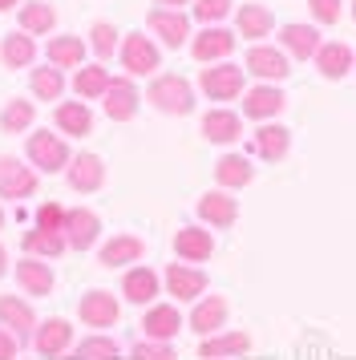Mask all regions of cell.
<instances>
[{
  "label": "cell",
  "mask_w": 356,
  "mask_h": 360,
  "mask_svg": "<svg viewBox=\"0 0 356 360\" xmlns=\"http://www.w3.org/2000/svg\"><path fill=\"white\" fill-rule=\"evenodd\" d=\"M146 101L158 110V114H170V117H182L194 110V89L186 77H178V73H158L150 89H146Z\"/></svg>",
  "instance_id": "cell-1"
},
{
  "label": "cell",
  "mask_w": 356,
  "mask_h": 360,
  "mask_svg": "<svg viewBox=\"0 0 356 360\" xmlns=\"http://www.w3.org/2000/svg\"><path fill=\"white\" fill-rule=\"evenodd\" d=\"M29 166L32 170H45V174H57L69 166V146H65V138H57L53 130H32L29 134Z\"/></svg>",
  "instance_id": "cell-2"
},
{
  "label": "cell",
  "mask_w": 356,
  "mask_h": 360,
  "mask_svg": "<svg viewBox=\"0 0 356 360\" xmlns=\"http://www.w3.org/2000/svg\"><path fill=\"white\" fill-rule=\"evenodd\" d=\"M243 77H247V69L231 65V61H215L210 69H203L198 85L210 101H235L243 94Z\"/></svg>",
  "instance_id": "cell-3"
},
{
  "label": "cell",
  "mask_w": 356,
  "mask_h": 360,
  "mask_svg": "<svg viewBox=\"0 0 356 360\" xmlns=\"http://www.w3.org/2000/svg\"><path fill=\"white\" fill-rule=\"evenodd\" d=\"M158 65H162V53L150 37L129 33L126 41H122V69H126L129 77H154Z\"/></svg>",
  "instance_id": "cell-4"
},
{
  "label": "cell",
  "mask_w": 356,
  "mask_h": 360,
  "mask_svg": "<svg viewBox=\"0 0 356 360\" xmlns=\"http://www.w3.org/2000/svg\"><path fill=\"white\" fill-rule=\"evenodd\" d=\"M243 69L251 73V77H259V82H284L291 73V61L284 49H272V45H251L247 49V61H243Z\"/></svg>",
  "instance_id": "cell-5"
},
{
  "label": "cell",
  "mask_w": 356,
  "mask_h": 360,
  "mask_svg": "<svg viewBox=\"0 0 356 360\" xmlns=\"http://www.w3.org/2000/svg\"><path fill=\"white\" fill-rule=\"evenodd\" d=\"M37 195V170L13 154H0V198H29Z\"/></svg>",
  "instance_id": "cell-6"
},
{
  "label": "cell",
  "mask_w": 356,
  "mask_h": 360,
  "mask_svg": "<svg viewBox=\"0 0 356 360\" xmlns=\"http://www.w3.org/2000/svg\"><path fill=\"white\" fill-rule=\"evenodd\" d=\"M32 348L41 352L45 360H61L69 348H73V324L69 320H45V324H37V332H32Z\"/></svg>",
  "instance_id": "cell-7"
},
{
  "label": "cell",
  "mask_w": 356,
  "mask_h": 360,
  "mask_svg": "<svg viewBox=\"0 0 356 360\" xmlns=\"http://www.w3.org/2000/svg\"><path fill=\"white\" fill-rule=\"evenodd\" d=\"M231 49H235V37H231V29H223V25H207V29L191 41V57L194 61H203V65L227 61Z\"/></svg>",
  "instance_id": "cell-8"
},
{
  "label": "cell",
  "mask_w": 356,
  "mask_h": 360,
  "mask_svg": "<svg viewBox=\"0 0 356 360\" xmlns=\"http://www.w3.org/2000/svg\"><path fill=\"white\" fill-rule=\"evenodd\" d=\"M150 29L158 37L166 49H182L186 45V37H191V20L186 13H178V8H150Z\"/></svg>",
  "instance_id": "cell-9"
},
{
  "label": "cell",
  "mask_w": 356,
  "mask_h": 360,
  "mask_svg": "<svg viewBox=\"0 0 356 360\" xmlns=\"http://www.w3.org/2000/svg\"><path fill=\"white\" fill-rule=\"evenodd\" d=\"M284 105H288L284 89H275V85H267V82L251 85V89L243 94V114L251 117V122H267V117L284 114Z\"/></svg>",
  "instance_id": "cell-10"
},
{
  "label": "cell",
  "mask_w": 356,
  "mask_h": 360,
  "mask_svg": "<svg viewBox=\"0 0 356 360\" xmlns=\"http://www.w3.org/2000/svg\"><path fill=\"white\" fill-rule=\"evenodd\" d=\"M0 328H8L16 344H29L32 332H37V316L20 295H0Z\"/></svg>",
  "instance_id": "cell-11"
},
{
  "label": "cell",
  "mask_w": 356,
  "mask_h": 360,
  "mask_svg": "<svg viewBox=\"0 0 356 360\" xmlns=\"http://www.w3.org/2000/svg\"><path fill=\"white\" fill-rule=\"evenodd\" d=\"M97 235H101V219L89 207H73L69 219H65V243L73 251H89L97 243Z\"/></svg>",
  "instance_id": "cell-12"
},
{
  "label": "cell",
  "mask_w": 356,
  "mask_h": 360,
  "mask_svg": "<svg viewBox=\"0 0 356 360\" xmlns=\"http://www.w3.org/2000/svg\"><path fill=\"white\" fill-rule=\"evenodd\" d=\"M65 174H69V186H73V191L89 195V191H101V182H106V162H101L97 154H73L69 166H65Z\"/></svg>",
  "instance_id": "cell-13"
},
{
  "label": "cell",
  "mask_w": 356,
  "mask_h": 360,
  "mask_svg": "<svg viewBox=\"0 0 356 360\" xmlns=\"http://www.w3.org/2000/svg\"><path fill=\"white\" fill-rule=\"evenodd\" d=\"M166 292L174 295V300H203V292H207V271L186 267V263H170L166 267Z\"/></svg>",
  "instance_id": "cell-14"
},
{
  "label": "cell",
  "mask_w": 356,
  "mask_h": 360,
  "mask_svg": "<svg viewBox=\"0 0 356 360\" xmlns=\"http://www.w3.org/2000/svg\"><path fill=\"white\" fill-rule=\"evenodd\" d=\"M279 45H284V53L295 57V61H312L324 41H320V29H316V25H284V29H279Z\"/></svg>",
  "instance_id": "cell-15"
},
{
  "label": "cell",
  "mask_w": 356,
  "mask_h": 360,
  "mask_svg": "<svg viewBox=\"0 0 356 360\" xmlns=\"http://www.w3.org/2000/svg\"><path fill=\"white\" fill-rule=\"evenodd\" d=\"M142 328H146V340H162L170 344L182 332V311L174 304H154V308L142 316Z\"/></svg>",
  "instance_id": "cell-16"
},
{
  "label": "cell",
  "mask_w": 356,
  "mask_h": 360,
  "mask_svg": "<svg viewBox=\"0 0 356 360\" xmlns=\"http://www.w3.org/2000/svg\"><path fill=\"white\" fill-rule=\"evenodd\" d=\"M117 300H113L110 292H85L77 304V316L85 320L89 328H113L117 324Z\"/></svg>",
  "instance_id": "cell-17"
},
{
  "label": "cell",
  "mask_w": 356,
  "mask_h": 360,
  "mask_svg": "<svg viewBox=\"0 0 356 360\" xmlns=\"http://www.w3.org/2000/svg\"><path fill=\"white\" fill-rule=\"evenodd\" d=\"M203 134H207V142H219V146H231V142H239L243 134V117L231 114V110H207L203 114Z\"/></svg>",
  "instance_id": "cell-18"
},
{
  "label": "cell",
  "mask_w": 356,
  "mask_h": 360,
  "mask_svg": "<svg viewBox=\"0 0 356 360\" xmlns=\"http://www.w3.org/2000/svg\"><path fill=\"white\" fill-rule=\"evenodd\" d=\"M198 219L210 223V227H231L239 219V202L227 191H207V195L198 198Z\"/></svg>",
  "instance_id": "cell-19"
},
{
  "label": "cell",
  "mask_w": 356,
  "mask_h": 360,
  "mask_svg": "<svg viewBox=\"0 0 356 360\" xmlns=\"http://www.w3.org/2000/svg\"><path fill=\"white\" fill-rule=\"evenodd\" d=\"M101 101H106V114H110L113 122H129V117L138 114V89H134L129 77H113Z\"/></svg>",
  "instance_id": "cell-20"
},
{
  "label": "cell",
  "mask_w": 356,
  "mask_h": 360,
  "mask_svg": "<svg viewBox=\"0 0 356 360\" xmlns=\"http://www.w3.org/2000/svg\"><path fill=\"white\" fill-rule=\"evenodd\" d=\"M174 255L186 263H207L215 255V239H210V231L203 227H182L174 235Z\"/></svg>",
  "instance_id": "cell-21"
},
{
  "label": "cell",
  "mask_w": 356,
  "mask_h": 360,
  "mask_svg": "<svg viewBox=\"0 0 356 360\" xmlns=\"http://www.w3.org/2000/svg\"><path fill=\"white\" fill-rule=\"evenodd\" d=\"M223 324H227V300L223 295H203V300H194L191 328L198 336H215Z\"/></svg>",
  "instance_id": "cell-22"
},
{
  "label": "cell",
  "mask_w": 356,
  "mask_h": 360,
  "mask_svg": "<svg viewBox=\"0 0 356 360\" xmlns=\"http://www.w3.org/2000/svg\"><path fill=\"white\" fill-rule=\"evenodd\" d=\"M235 29H239V37H247V41H263V37H272L275 29V17L267 4H243L239 13H235Z\"/></svg>",
  "instance_id": "cell-23"
},
{
  "label": "cell",
  "mask_w": 356,
  "mask_h": 360,
  "mask_svg": "<svg viewBox=\"0 0 356 360\" xmlns=\"http://www.w3.org/2000/svg\"><path fill=\"white\" fill-rule=\"evenodd\" d=\"M312 61H316V69H320L328 82H340V77L356 65V53L348 49V45H340V41H328V45H320V49H316V57H312Z\"/></svg>",
  "instance_id": "cell-24"
},
{
  "label": "cell",
  "mask_w": 356,
  "mask_h": 360,
  "mask_svg": "<svg viewBox=\"0 0 356 360\" xmlns=\"http://www.w3.org/2000/svg\"><path fill=\"white\" fill-rule=\"evenodd\" d=\"M255 179V166L247 162L243 154H223L219 162H215V182H219V191H239L247 182Z\"/></svg>",
  "instance_id": "cell-25"
},
{
  "label": "cell",
  "mask_w": 356,
  "mask_h": 360,
  "mask_svg": "<svg viewBox=\"0 0 356 360\" xmlns=\"http://www.w3.org/2000/svg\"><path fill=\"white\" fill-rule=\"evenodd\" d=\"M251 348V336L247 332H215L198 344V356L203 360H223V356H243Z\"/></svg>",
  "instance_id": "cell-26"
},
{
  "label": "cell",
  "mask_w": 356,
  "mask_h": 360,
  "mask_svg": "<svg viewBox=\"0 0 356 360\" xmlns=\"http://www.w3.org/2000/svg\"><path fill=\"white\" fill-rule=\"evenodd\" d=\"M53 117H57V130L69 134V138H85V134L94 130V114H89L85 101H61L53 110Z\"/></svg>",
  "instance_id": "cell-27"
},
{
  "label": "cell",
  "mask_w": 356,
  "mask_h": 360,
  "mask_svg": "<svg viewBox=\"0 0 356 360\" xmlns=\"http://www.w3.org/2000/svg\"><path fill=\"white\" fill-rule=\"evenodd\" d=\"M288 150H291V130L288 126H259L255 134V154L263 158V162H279V158H288Z\"/></svg>",
  "instance_id": "cell-28"
},
{
  "label": "cell",
  "mask_w": 356,
  "mask_h": 360,
  "mask_svg": "<svg viewBox=\"0 0 356 360\" xmlns=\"http://www.w3.org/2000/svg\"><path fill=\"white\" fill-rule=\"evenodd\" d=\"M20 247H25V255H32V259H57L65 247V235L61 231H41V227H32L20 235Z\"/></svg>",
  "instance_id": "cell-29"
},
{
  "label": "cell",
  "mask_w": 356,
  "mask_h": 360,
  "mask_svg": "<svg viewBox=\"0 0 356 360\" xmlns=\"http://www.w3.org/2000/svg\"><path fill=\"white\" fill-rule=\"evenodd\" d=\"M16 283L25 288V295H49L53 292V267L29 255V259L16 263Z\"/></svg>",
  "instance_id": "cell-30"
},
{
  "label": "cell",
  "mask_w": 356,
  "mask_h": 360,
  "mask_svg": "<svg viewBox=\"0 0 356 360\" xmlns=\"http://www.w3.org/2000/svg\"><path fill=\"white\" fill-rule=\"evenodd\" d=\"M122 295H126L129 304H154V295H158V276H154L150 267H129L126 276H122Z\"/></svg>",
  "instance_id": "cell-31"
},
{
  "label": "cell",
  "mask_w": 356,
  "mask_h": 360,
  "mask_svg": "<svg viewBox=\"0 0 356 360\" xmlns=\"http://www.w3.org/2000/svg\"><path fill=\"white\" fill-rule=\"evenodd\" d=\"M146 243L138 239V235H113L110 243L101 247V263L106 267H122V263H138L142 259Z\"/></svg>",
  "instance_id": "cell-32"
},
{
  "label": "cell",
  "mask_w": 356,
  "mask_h": 360,
  "mask_svg": "<svg viewBox=\"0 0 356 360\" xmlns=\"http://www.w3.org/2000/svg\"><path fill=\"white\" fill-rule=\"evenodd\" d=\"M20 33L29 37H45L53 33V25H57V13H53V4H45V0H29L25 8H20Z\"/></svg>",
  "instance_id": "cell-33"
},
{
  "label": "cell",
  "mask_w": 356,
  "mask_h": 360,
  "mask_svg": "<svg viewBox=\"0 0 356 360\" xmlns=\"http://www.w3.org/2000/svg\"><path fill=\"white\" fill-rule=\"evenodd\" d=\"M81 61H85V41L81 37H53L49 41V65L81 69Z\"/></svg>",
  "instance_id": "cell-34"
},
{
  "label": "cell",
  "mask_w": 356,
  "mask_h": 360,
  "mask_svg": "<svg viewBox=\"0 0 356 360\" xmlns=\"http://www.w3.org/2000/svg\"><path fill=\"white\" fill-rule=\"evenodd\" d=\"M32 57H37V45H32L29 33H8L0 41V61L8 69H25L32 65Z\"/></svg>",
  "instance_id": "cell-35"
},
{
  "label": "cell",
  "mask_w": 356,
  "mask_h": 360,
  "mask_svg": "<svg viewBox=\"0 0 356 360\" xmlns=\"http://www.w3.org/2000/svg\"><path fill=\"white\" fill-rule=\"evenodd\" d=\"M29 85L41 101H61V94H65V77L57 65H37L29 73Z\"/></svg>",
  "instance_id": "cell-36"
},
{
  "label": "cell",
  "mask_w": 356,
  "mask_h": 360,
  "mask_svg": "<svg viewBox=\"0 0 356 360\" xmlns=\"http://www.w3.org/2000/svg\"><path fill=\"white\" fill-rule=\"evenodd\" d=\"M32 117H37V105L25 101V98H16V101H8V105L0 110V130L4 134H25L32 126Z\"/></svg>",
  "instance_id": "cell-37"
},
{
  "label": "cell",
  "mask_w": 356,
  "mask_h": 360,
  "mask_svg": "<svg viewBox=\"0 0 356 360\" xmlns=\"http://www.w3.org/2000/svg\"><path fill=\"white\" fill-rule=\"evenodd\" d=\"M110 73L101 65H89V69H77V77H73V89H77V98H106V89H110Z\"/></svg>",
  "instance_id": "cell-38"
},
{
  "label": "cell",
  "mask_w": 356,
  "mask_h": 360,
  "mask_svg": "<svg viewBox=\"0 0 356 360\" xmlns=\"http://www.w3.org/2000/svg\"><path fill=\"white\" fill-rule=\"evenodd\" d=\"M117 356H122V352H117V344H113L110 336H101V332H97V336H85V340L73 348V356H69V360H117Z\"/></svg>",
  "instance_id": "cell-39"
},
{
  "label": "cell",
  "mask_w": 356,
  "mask_h": 360,
  "mask_svg": "<svg viewBox=\"0 0 356 360\" xmlns=\"http://www.w3.org/2000/svg\"><path fill=\"white\" fill-rule=\"evenodd\" d=\"M89 45H94L97 57H113L117 53V29H113L110 20H97L94 29H89Z\"/></svg>",
  "instance_id": "cell-40"
},
{
  "label": "cell",
  "mask_w": 356,
  "mask_h": 360,
  "mask_svg": "<svg viewBox=\"0 0 356 360\" xmlns=\"http://www.w3.org/2000/svg\"><path fill=\"white\" fill-rule=\"evenodd\" d=\"M129 356H134V360H178L174 348H170V344H162V340H138L134 348H129Z\"/></svg>",
  "instance_id": "cell-41"
},
{
  "label": "cell",
  "mask_w": 356,
  "mask_h": 360,
  "mask_svg": "<svg viewBox=\"0 0 356 360\" xmlns=\"http://www.w3.org/2000/svg\"><path fill=\"white\" fill-rule=\"evenodd\" d=\"M65 219H69V211L57 207V202H41L37 207V227L41 231H61L65 235Z\"/></svg>",
  "instance_id": "cell-42"
},
{
  "label": "cell",
  "mask_w": 356,
  "mask_h": 360,
  "mask_svg": "<svg viewBox=\"0 0 356 360\" xmlns=\"http://www.w3.org/2000/svg\"><path fill=\"white\" fill-rule=\"evenodd\" d=\"M231 13V0H194V17L203 25H219Z\"/></svg>",
  "instance_id": "cell-43"
},
{
  "label": "cell",
  "mask_w": 356,
  "mask_h": 360,
  "mask_svg": "<svg viewBox=\"0 0 356 360\" xmlns=\"http://www.w3.org/2000/svg\"><path fill=\"white\" fill-rule=\"evenodd\" d=\"M307 8H312L316 25H336L340 20V0H307Z\"/></svg>",
  "instance_id": "cell-44"
},
{
  "label": "cell",
  "mask_w": 356,
  "mask_h": 360,
  "mask_svg": "<svg viewBox=\"0 0 356 360\" xmlns=\"http://www.w3.org/2000/svg\"><path fill=\"white\" fill-rule=\"evenodd\" d=\"M16 348H20L16 336L8 332V328H0V360H16Z\"/></svg>",
  "instance_id": "cell-45"
},
{
  "label": "cell",
  "mask_w": 356,
  "mask_h": 360,
  "mask_svg": "<svg viewBox=\"0 0 356 360\" xmlns=\"http://www.w3.org/2000/svg\"><path fill=\"white\" fill-rule=\"evenodd\" d=\"M4 271H8V251L0 247V276H4Z\"/></svg>",
  "instance_id": "cell-46"
},
{
  "label": "cell",
  "mask_w": 356,
  "mask_h": 360,
  "mask_svg": "<svg viewBox=\"0 0 356 360\" xmlns=\"http://www.w3.org/2000/svg\"><path fill=\"white\" fill-rule=\"evenodd\" d=\"M162 8H178V4H191V0H158Z\"/></svg>",
  "instance_id": "cell-47"
},
{
  "label": "cell",
  "mask_w": 356,
  "mask_h": 360,
  "mask_svg": "<svg viewBox=\"0 0 356 360\" xmlns=\"http://www.w3.org/2000/svg\"><path fill=\"white\" fill-rule=\"evenodd\" d=\"M20 0H0V13H8V8H16Z\"/></svg>",
  "instance_id": "cell-48"
},
{
  "label": "cell",
  "mask_w": 356,
  "mask_h": 360,
  "mask_svg": "<svg viewBox=\"0 0 356 360\" xmlns=\"http://www.w3.org/2000/svg\"><path fill=\"white\" fill-rule=\"evenodd\" d=\"M0 231H4V207H0Z\"/></svg>",
  "instance_id": "cell-49"
},
{
  "label": "cell",
  "mask_w": 356,
  "mask_h": 360,
  "mask_svg": "<svg viewBox=\"0 0 356 360\" xmlns=\"http://www.w3.org/2000/svg\"><path fill=\"white\" fill-rule=\"evenodd\" d=\"M352 20H356V0H352Z\"/></svg>",
  "instance_id": "cell-50"
}]
</instances>
